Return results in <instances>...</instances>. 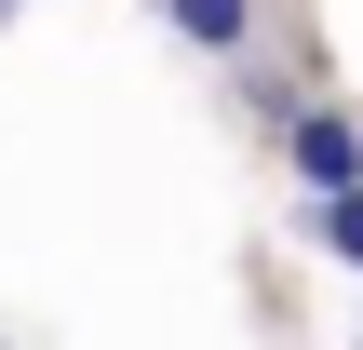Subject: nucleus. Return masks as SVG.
<instances>
[{
	"instance_id": "f03ea898",
	"label": "nucleus",
	"mask_w": 363,
	"mask_h": 350,
	"mask_svg": "<svg viewBox=\"0 0 363 350\" xmlns=\"http://www.w3.org/2000/svg\"><path fill=\"white\" fill-rule=\"evenodd\" d=\"M148 13H162V27H175L189 54H202V67H229V54H256V27H269L256 0H148Z\"/></svg>"
},
{
	"instance_id": "39448f33",
	"label": "nucleus",
	"mask_w": 363,
	"mask_h": 350,
	"mask_svg": "<svg viewBox=\"0 0 363 350\" xmlns=\"http://www.w3.org/2000/svg\"><path fill=\"white\" fill-rule=\"evenodd\" d=\"M0 350H13V337H0Z\"/></svg>"
},
{
	"instance_id": "7ed1b4c3",
	"label": "nucleus",
	"mask_w": 363,
	"mask_h": 350,
	"mask_svg": "<svg viewBox=\"0 0 363 350\" xmlns=\"http://www.w3.org/2000/svg\"><path fill=\"white\" fill-rule=\"evenodd\" d=\"M296 229H310V256L363 270V189H323V202H296Z\"/></svg>"
},
{
	"instance_id": "20e7f679",
	"label": "nucleus",
	"mask_w": 363,
	"mask_h": 350,
	"mask_svg": "<svg viewBox=\"0 0 363 350\" xmlns=\"http://www.w3.org/2000/svg\"><path fill=\"white\" fill-rule=\"evenodd\" d=\"M0 27H13V0H0Z\"/></svg>"
},
{
	"instance_id": "f257e3e1",
	"label": "nucleus",
	"mask_w": 363,
	"mask_h": 350,
	"mask_svg": "<svg viewBox=\"0 0 363 350\" xmlns=\"http://www.w3.org/2000/svg\"><path fill=\"white\" fill-rule=\"evenodd\" d=\"M269 135H283V162H296V202H323V189H363V121H350V108H310V94H296Z\"/></svg>"
}]
</instances>
